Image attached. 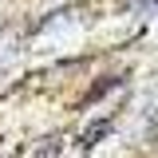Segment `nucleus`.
Returning a JSON list of instances; mask_svg holds the SVG:
<instances>
[{"mask_svg": "<svg viewBox=\"0 0 158 158\" xmlns=\"http://www.w3.org/2000/svg\"><path fill=\"white\" fill-rule=\"evenodd\" d=\"M36 158H59V138H48V142L36 150Z\"/></svg>", "mask_w": 158, "mask_h": 158, "instance_id": "f257e3e1", "label": "nucleus"}]
</instances>
